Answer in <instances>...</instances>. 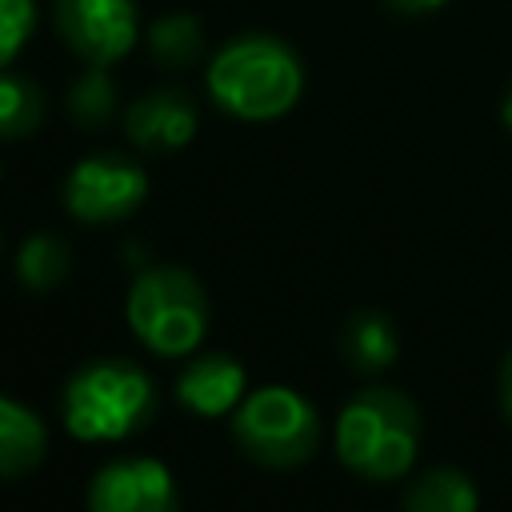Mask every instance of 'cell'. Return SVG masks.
Listing matches in <instances>:
<instances>
[{
  "mask_svg": "<svg viewBox=\"0 0 512 512\" xmlns=\"http://www.w3.org/2000/svg\"><path fill=\"white\" fill-rule=\"evenodd\" d=\"M204 84L216 108L260 124L296 108L304 92V64L284 40L268 32H244L208 60Z\"/></svg>",
  "mask_w": 512,
  "mask_h": 512,
  "instance_id": "1",
  "label": "cell"
},
{
  "mask_svg": "<svg viewBox=\"0 0 512 512\" xmlns=\"http://www.w3.org/2000/svg\"><path fill=\"white\" fill-rule=\"evenodd\" d=\"M420 452V408L400 392L372 384L336 416V456L348 472L372 484L408 476Z\"/></svg>",
  "mask_w": 512,
  "mask_h": 512,
  "instance_id": "2",
  "label": "cell"
},
{
  "mask_svg": "<svg viewBox=\"0 0 512 512\" xmlns=\"http://www.w3.org/2000/svg\"><path fill=\"white\" fill-rule=\"evenodd\" d=\"M60 412H64V428L76 440H88V444L128 440L152 424L156 384L132 360L104 356L68 376Z\"/></svg>",
  "mask_w": 512,
  "mask_h": 512,
  "instance_id": "3",
  "label": "cell"
},
{
  "mask_svg": "<svg viewBox=\"0 0 512 512\" xmlns=\"http://www.w3.org/2000/svg\"><path fill=\"white\" fill-rule=\"evenodd\" d=\"M128 328L136 340L168 360L192 356L208 332V296L184 268H148L128 288Z\"/></svg>",
  "mask_w": 512,
  "mask_h": 512,
  "instance_id": "4",
  "label": "cell"
},
{
  "mask_svg": "<svg viewBox=\"0 0 512 512\" xmlns=\"http://www.w3.org/2000/svg\"><path fill=\"white\" fill-rule=\"evenodd\" d=\"M236 448L264 468H296L320 444V416L308 396L288 384H264L232 412Z\"/></svg>",
  "mask_w": 512,
  "mask_h": 512,
  "instance_id": "5",
  "label": "cell"
},
{
  "mask_svg": "<svg viewBox=\"0 0 512 512\" xmlns=\"http://www.w3.org/2000/svg\"><path fill=\"white\" fill-rule=\"evenodd\" d=\"M148 196V172L116 152L84 156L64 180V208L84 224H116Z\"/></svg>",
  "mask_w": 512,
  "mask_h": 512,
  "instance_id": "6",
  "label": "cell"
},
{
  "mask_svg": "<svg viewBox=\"0 0 512 512\" xmlns=\"http://www.w3.org/2000/svg\"><path fill=\"white\" fill-rule=\"evenodd\" d=\"M56 32L88 64H112L140 36L136 0H56Z\"/></svg>",
  "mask_w": 512,
  "mask_h": 512,
  "instance_id": "7",
  "label": "cell"
},
{
  "mask_svg": "<svg viewBox=\"0 0 512 512\" xmlns=\"http://www.w3.org/2000/svg\"><path fill=\"white\" fill-rule=\"evenodd\" d=\"M92 512H176L180 492L172 472L152 456H120L108 460L88 480Z\"/></svg>",
  "mask_w": 512,
  "mask_h": 512,
  "instance_id": "8",
  "label": "cell"
},
{
  "mask_svg": "<svg viewBox=\"0 0 512 512\" xmlns=\"http://www.w3.org/2000/svg\"><path fill=\"white\" fill-rule=\"evenodd\" d=\"M124 132L144 152H176L196 136V104L180 88L144 92L128 104Z\"/></svg>",
  "mask_w": 512,
  "mask_h": 512,
  "instance_id": "9",
  "label": "cell"
},
{
  "mask_svg": "<svg viewBox=\"0 0 512 512\" xmlns=\"http://www.w3.org/2000/svg\"><path fill=\"white\" fill-rule=\"evenodd\" d=\"M244 388H248V376L236 356L204 352V356H192V364L180 372L176 400H180V408H188L204 420H216V416H228L240 408V400L248 396Z\"/></svg>",
  "mask_w": 512,
  "mask_h": 512,
  "instance_id": "10",
  "label": "cell"
},
{
  "mask_svg": "<svg viewBox=\"0 0 512 512\" xmlns=\"http://www.w3.org/2000/svg\"><path fill=\"white\" fill-rule=\"evenodd\" d=\"M44 420L12 396H0V480H16L44 460Z\"/></svg>",
  "mask_w": 512,
  "mask_h": 512,
  "instance_id": "11",
  "label": "cell"
},
{
  "mask_svg": "<svg viewBox=\"0 0 512 512\" xmlns=\"http://www.w3.org/2000/svg\"><path fill=\"white\" fill-rule=\"evenodd\" d=\"M340 348L356 372H384L400 356V332L384 312H356L340 332Z\"/></svg>",
  "mask_w": 512,
  "mask_h": 512,
  "instance_id": "12",
  "label": "cell"
},
{
  "mask_svg": "<svg viewBox=\"0 0 512 512\" xmlns=\"http://www.w3.org/2000/svg\"><path fill=\"white\" fill-rule=\"evenodd\" d=\"M404 508L408 512H476L480 492H476L472 476L460 468H428L424 476H416L408 484Z\"/></svg>",
  "mask_w": 512,
  "mask_h": 512,
  "instance_id": "13",
  "label": "cell"
},
{
  "mask_svg": "<svg viewBox=\"0 0 512 512\" xmlns=\"http://www.w3.org/2000/svg\"><path fill=\"white\" fill-rule=\"evenodd\" d=\"M144 40H148L152 60L164 64V68H188V64H196L200 52H204L200 20L188 16V12H168V16L152 20L148 32H144Z\"/></svg>",
  "mask_w": 512,
  "mask_h": 512,
  "instance_id": "14",
  "label": "cell"
},
{
  "mask_svg": "<svg viewBox=\"0 0 512 512\" xmlns=\"http://www.w3.org/2000/svg\"><path fill=\"white\" fill-rule=\"evenodd\" d=\"M68 244L52 232H36L16 252V276L28 292H52L68 276Z\"/></svg>",
  "mask_w": 512,
  "mask_h": 512,
  "instance_id": "15",
  "label": "cell"
},
{
  "mask_svg": "<svg viewBox=\"0 0 512 512\" xmlns=\"http://www.w3.org/2000/svg\"><path fill=\"white\" fill-rule=\"evenodd\" d=\"M40 120H44L40 88L20 72L0 68V140H24L40 128Z\"/></svg>",
  "mask_w": 512,
  "mask_h": 512,
  "instance_id": "16",
  "label": "cell"
},
{
  "mask_svg": "<svg viewBox=\"0 0 512 512\" xmlns=\"http://www.w3.org/2000/svg\"><path fill=\"white\" fill-rule=\"evenodd\" d=\"M116 84L108 76V64H88V72L68 92V112L84 128H104L116 116Z\"/></svg>",
  "mask_w": 512,
  "mask_h": 512,
  "instance_id": "17",
  "label": "cell"
},
{
  "mask_svg": "<svg viewBox=\"0 0 512 512\" xmlns=\"http://www.w3.org/2000/svg\"><path fill=\"white\" fill-rule=\"evenodd\" d=\"M36 28V4L32 0H0V68L12 64Z\"/></svg>",
  "mask_w": 512,
  "mask_h": 512,
  "instance_id": "18",
  "label": "cell"
},
{
  "mask_svg": "<svg viewBox=\"0 0 512 512\" xmlns=\"http://www.w3.org/2000/svg\"><path fill=\"white\" fill-rule=\"evenodd\" d=\"M392 12H404V16H424V12H436L444 8L448 0H384Z\"/></svg>",
  "mask_w": 512,
  "mask_h": 512,
  "instance_id": "19",
  "label": "cell"
},
{
  "mask_svg": "<svg viewBox=\"0 0 512 512\" xmlns=\"http://www.w3.org/2000/svg\"><path fill=\"white\" fill-rule=\"evenodd\" d=\"M500 408H504V416L512 420V348L504 352V364H500Z\"/></svg>",
  "mask_w": 512,
  "mask_h": 512,
  "instance_id": "20",
  "label": "cell"
},
{
  "mask_svg": "<svg viewBox=\"0 0 512 512\" xmlns=\"http://www.w3.org/2000/svg\"><path fill=\"white\" fill-rule=\"evenodd\" d=\"M500 116H504V124L512 128V88H508V96H504V104H500Z\"/></svg>",
  "mask_w": 512,
  "mask_h": 512,
  "instance_id": "21",
  "label": "cell"
}]
</instances>
